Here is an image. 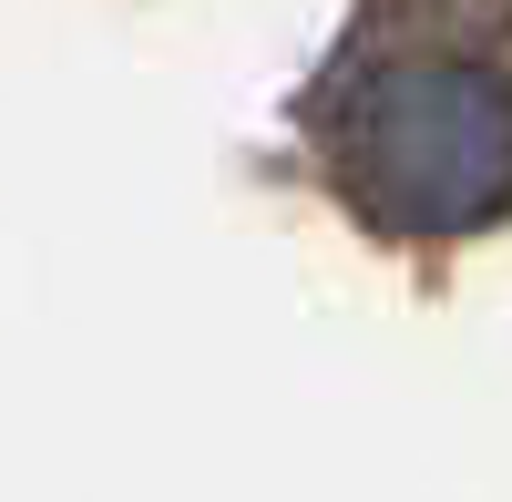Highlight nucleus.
Returning a JSON list of instances; mask_svg holds the SVG:
<instances>
[{"instance_id": "obj_1", "label": "nucleus", "mask_w": 512, "mask_h": 502, "mask_svg": "<svg viewBox=\"0 0 512 502\" xmlns=\"http://www.w3.org/2000/svg\"><path fill=\"white\" fill-rule=\"evenodd\" d=\"M349 175L400 226H482L512 195V93L472 62H410L349 113Z\"/></svg>"}]
</instances>
